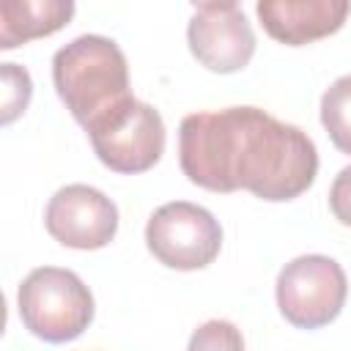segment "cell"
<instances>
[{
  "label": "cell",
  "mask_w": 351,
  "mask_h": 351,
  "mask_svg": "<svg viewBox=\"0 0 351 351\" xmlns=\"http://www.w3.org/2000/svg\"><path fill=\"white\" fill-rule=\"evenodd\" d=\"M74 16L71 0H5L0 5V49L52 36Z\"/></svg>",
  "instance_id": "10"
},
{
  "label": "cell",
  "mask_w": 351,
  "mask_h": 351,
  "mask_svg": "<svg viewBox=\"0 0 351 351\" xmlns=\"http://www.w3.org/2000/svg\"><path fill=\"white\" fill-rule=\"evenodd\" d=\"M186 351H244V337L230 321L214 318L192 332Z\"/></svg>",
  "instance_id": "13"
},
{
  "label": "cell",
  "mask_w": 351,
  "mask_h": 351,
  "mask_svg": "<svg viewBox=\"0 0 351 351\" xmlns=\"http://www.w3.org/2000/svg\"><path fill=\"white\" fill-rule=\"evenodd\" d=\"M321 123L337 151L351 154V74L337 77L321 96Z\"/></svg>",
  "instance_id": "11"
},
{
  "label": "cell",
  "mask_w": 351,
  "mask_h": 351,
  "mask_svg": "<svg viewBox=\"0 0 351 351\" xmlns=\"http://www.w3.org/2000/svg\"><path fill=\"white\" fill-rule=\"evenodd\" d=\"M184 176L208 192L247 189L282 203L310 189L318 173L315 143L261 107L192 112L178 126Z\"/></svg>",
  "instance_id": "1"
},
{
  "label": "cell",
  "mask_w": 351,
  "mask_h": 351,
  "mask_svg": "<svg viewBox=\"0 0 351 351\" xmlns=\"http://www.w3.org/2000/svg\"><path fill=\"white\" fill-rule=\"evenodd\" d=\"M52 82L82 129L132 99L126 58L104 36H80L60 47L52 58Z\"/></svg>",
  "instance_id": "2"
},
{
  "label": "cell",
  "mask_w": 351,
  "mask_h": 351,
  "mask_svg": "<svg viewBox=\"0 0 351 351\" xmlns=\"http://www.w3.org/2000/svg\"><path fill=\"white\" fill-rule=\"evenodd\" d=\"M44 225L63 247L99 250L118 230V208L104 192L88 184H69L49 197Z\"/></svg>",
  "instance_id": "8"
},
{
  "label": "cell",
  "mask_w": 351,
  "mask_h": 351,
  "mask_svg": "<svg viewBox=\"0 0 351 351\" xmlns=\"http://www.w3.org/2000/svg\"><path fill=\"white\" fill-rule=\"evenodd\" d=\"M186 41L197 63L217 74L241 71L255 55V33L236 3H197Z\"/></svg>",
  "instance_id": "7"
},
{
  "label": "cell",
  "mask_w": 351,
  "mask_h": 351,
  "mask_svg": "<svg viewBox=\"0 0 351 351\" xmlns=\"http://www.w3.org/2000/svg\"><path fill=\"white\" fill-rule=\"evenodd\" d=\"M277 307L296 329H318L335 321L348 296L343 266L329 255H299L277 274Z\"/></svg>",
  "instance_id": "5"
},
{
  "label": "cell",
  "mask_w": 351,
  "mask_h": 351,
  "mask_svg": "<svg viewBox=\"0 0 351 351\" xmlns=\"http://www.w3.org/2000/svg\"><path fill=\"white\" fill-rule=\"evenodd\" d=\"M255 11L274 41L302 47L337 33L351 5L346 0H261Z\"/></svg>",
  "instance_id": "9"
},
{
  "label": "cell",
  "mask_w": 351,
  "mask_h": 351,
  "mask_svg": "<svg viewBox=\"0 0 351 351\" xmlns=\"http://www.w3.org/2000/svg\"><path fill=\"white\" fill-rule=\"evenodd\" d=\"M19 318L30 335L47 343L77 340L93 321V296L69 269L38 266L16 291Z\"/></svg>",
  "instance_id": "3"
},
{
  "label": "cell",
  "mask_w": 351,
  "mask_h": 351,
  "mask_svg": "<svg viewBox=\"0 0 351 351\" xmlns=\"http://www.w3.org/2000/svg\"><path fill=\"white\" fill-rule=\"evenodd\" d=\"M93 154L115 173H145L165 154V123L162 115L134 96L101 115L88 129Z\"/></svg>",
  "instance_id": "4"
},
{
  "label": "cell",
  "mask_w": 351,
  "mask_h": 351,
  "mask_svg": "<svg viewBox=\"0 0 351 351\" xmlns=\"http://www.w3.org/2000/svg\"><path fill=\"white\" fill-rule=\"evenodd\" d=\"M0 82H3V115L0 121L8 126L14 118H19L33 96V82L27 69L16 66V63H3L0 66Z\"/></svg>",
  "instance_id": "12"
},
{
  "label": "cell",
  "mask_w": 351,
  "mask_h": 351,
  "mask_svg": "<svg viewBox=\"0 0 351 351\" xmlns=\"http://www.w3.org/2000/svg\"><path fill=\"white\" fill-rule=\"evenodd\" d=\"M145 244L151 255L167 269L195 271L222 250V228L211 211L189 200H173L159 206L145 225Z\"/></svg>",
  "instance_id": "6"
},
{
  "label": "cell",
  "mask_w": 351,
  "mask_h": 351,
  "mask_svg": "<svg viewBox=\"0 0 351 351\" xmlns=\"http://www.w3.org/2000/svg\"><path fill=\"white\" fill-rule=\"evenodd\" d=\"M329 208L340 225L351 228V165L335 176L329 189Z\"/></svg>",
  "instance_id": "14"
}]
</instances>
